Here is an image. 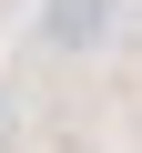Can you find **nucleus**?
Listing matches in <instances>:
<instances>
[{"label": "nucleus", "instance_id": "f257e3e1", "mask_svg": "<svg viewBox=\"0 0 142 153\" xmlns=\"http://www.w3.org/2000/svg\"><path fill=\"white\" fill-rule=\"evenodd\" d=\"M112 31V0H51V10H41V41L51 51H91Z\"/></svg>", "mask_w": 142, "mask_h": 153}]
</instances>
